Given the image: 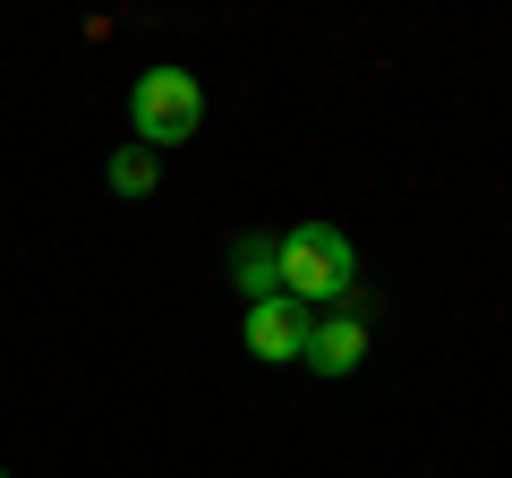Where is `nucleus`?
<instances>
[{"label": "nucleus", "instance_id": "nucleus-2", "mask_svg": "<svg viewBox=\"0 0 512 478\" xmlns=\"http://www.w3.org/2000/svg\"><path fill=\"white\" fill-rule=\"evenodd\" d=\"M128 120H137V146L163 154V146H188L205 129V86L188 69H146L137 94H128Z\"/></svg>", "mask_w": 512, "mask_h": 478}, {"label": "nucleus", "instance_id": "nucleus-5", "mask_svg": "<svg viewBox=\"0 0 512 478\" xmlns=\"http://www.w3.org/2000/svg\"><path fill=\"white\" fill-rule=\"evenodd\" d=\"M231 282H239V299H282V265H274V239H239L231 248Z\"/></svg>", "mask_w": 512, "mask_h": 478}, {"label": "nucleus", "instance_id": "nucleus-4", "mask_svg": "<svg viewBox=\"0 0 512 478\" xmlns=\"http://www.w3.org/2000/svg\"><path fill=\"white\" fill-rule=\"evenodd\" d=\"M316 376H350L367 359V325L359 316H333V325H308V350H299Z\"/></svg>", "mask_w": 512, "mask_h": 478}, {"label": "nucleus", "instance_id": "nucleus-3", "mask_svg": "<svg viewBox=\"0 0 512 478\" xmlns=\"http://www.w3.org/2000/svg\"><path fill=\"white\" fill-rule=\"evenodd\" d=\"M239 342L256 350V359H299V350H308V308H299V299H256L248 316H239Z\"/></svg>", "mask_w": 512, "mask_h": 478}, {"label": "nucleus", "instance_id": "nucleus-1", "mask_svg": "<svg viewBox=\"0 0 512 478\" xmlns=\"http://www.w3.org/2000/svg\"><path fill=\"white\" fill-rule=\"evenodd\" d=\"M274 265H282V299H350L359 291V248L342 239V222H291L274 239Z\"/></svg>", "mask_w": 512, "mask_h": 478}, {"label": "nucleus", "instance_id": "nucleus-6", "mask_svg": "<svg viewBox=\"0 0 512 478\" xmlns=\"http://www.w3.org/2000/svg\"><path fill=\"white\" fill-rule=\"evenodd\" d=\"M154 180H163V163H154L146 146H120V154H111V188H120V197H146Z\"/></svg>", "mask_w": 512, "mask_h": 478}]
</instances>
